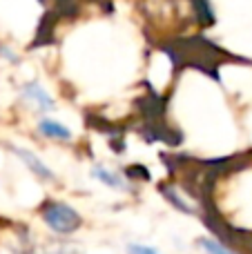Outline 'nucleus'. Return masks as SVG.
Returning <instances> with one entry per match:
<instances>
[{
	"label": "nucleus",
	"instance_id": "obj_1",
	"mask_svg": "<svg viewBox=\"0 0 252 254\" xmlns=\"http://www.w3.org/2000/svg\"><path fill=\"white\" fill-rule=\"evenodd\" d=\"M203 205L223 232L252 241V161L235 163L212 176Z\"/></svg>",
	"mask_w": 252,
	"mask_h": 254
},
{
	"label": "nucleus",
	"instance_id": "obj_11",
	"mask_svg": "<svg viewBox=\"0 0 252 254\" xmlns=\"http://www.w3.org/2000/svg\"><path fill=\"white\" fill-rule=\"evenodd\" d=\"M0 58H4V61L11 63V65L20 63V56H18V52H13L9 45H2V43H0Z\"/></svg>",
	"mask_w": 252,
	"mask_h": 254
},
{
	"label": "nucleus",
	"instance_id": "obj_9",
	"mask_svg": "<svg viewBox=\"0 0 252 254\" xmlns=\"http://www.w3.org/2000/svg\"><path fill=\"white\" fill-rule=\"evenodd\" d=\"M194 246L201 254H244V252L237 250V248H232L230 243L221 241L219 237H212V234H203V237H199L194 241Z\"/></svg>",
	"mask_w": 252,
	"mask_h": 254
},
{
	"label": "nucleus",
	"instance_id": "obj_6",
	"mask_svg": "<svg viewBox=\"0 0 252 254\" xmlns=\"http://www.w3.org/2000/svg\"><path fill=\"white\" fill-rule=\"evenodd\" d=\"M11 152L16 154L18 161H20L22 165H25L27 170H29L38 181H43V183H56V181H58L56 172H54L52 167H49L47 163H45L43 158H40L38 154L34 152V149L20 147V145H11Z\"/></svg>",
	"mask_w": 252,
	"mask_h": 254
},
{
	"label": "nucleus",
	"instance_id": "obj_4",
	"mask_svg": "<svg viewBox=\"0 0 252 254\" xmlns=\"http://www.w3.org/2000/svg\"><path fill=\"white\" fill-rule=\"evenodd\" d=\"M159 192L163 194V198L174 207L177 212H181L183 216H201L203 214V203H199L194 196L186 192L183 188H179L177 183H163L159 188Z\"/></svg>",
	"mask_w": 252,
	"mask_h": 254
},
{
	"label": "nucleus",
	"instance_id": "obj_2",
	"mask_svg": "<svg viewBox=\"0 0 252 254\" xmlns=\"http://www.w3.org/2000/svg\"><path fill=\"white\" fill-rule=\"evenodd\" d=\"M40 221L43 225L58 239H67L74 237L80 228H83V216L76 210L74 205L65 201H56V198H49L45 201V205L40 207Z\"/></svg>",
	"mask_w": 252,
	"mask_h": 254
},
{
	"label": "nucleus",
	"instance_id": "obj_5",
	"mask_svg": "<svg viewBox=\"0 0 252 254\" xmlns=\"http://www.w3.org/2000/svg\"><path fill=\"white\" fill-rule=\"evenodd\" d=\"M89 176H92L96 183H101L103 188L107 190H114V192H121V194H129L134 192V185L123 172L114 170V167L105 165V163H94L92 170H89Z\"/></svg>",
	"mask_w": 252,
	"mask_h": 254
},
{
	"label": "nucleus",
	"instance_id": "obj_10",
	"mask_svg": "<svg viewBox=\"0 0 252 254\" xmlns=\"http://www.w3.org/2000/svg\"><path fill=\"white\" fill-rule=\"evenodd\" d=\"M125 252L127 254H163L156 246H150V243H143V241H129L125 246Z\"/></svg>",
	"mask_w": 252,
	"mask_h": 254
},
{
	"label": "nucleus",
	"instance_id": "obj_7",
	"mask_svg": "<svg viewBox=\"0 0 252 254\" xmlns=\"http://www.w3.org/2000/svg\"><path fill=\"white\" fill-rule=\"evenodd\" d=\"M18 254H83L74 241L67 239H52V241H25V246L18 250Z\"/></svg>",
	"mask_w": 252,
	"mask_h": 254
},
{
	"label": "nucleus",
	"instance_id": "obj_3",
	"mask_svg": "<svg viewBox=\"0 0 252 254\" xmlns=\"http://www.w3.org/2000/svg\"><path fill=\"white\" fill-rule=\"evenodd\" d=\"M18 92H20V101L36 114L49 116L52 112H56V98L49 94V89L40 80H27L20 85Z\"/></svg>",
	"mask_w": 252,
	"mask_h": 254
},
{
	"label": "nucleus",
	"instance_id": "obj_8",
	"mask_svg": "<svg viewBox=\"0 0 252 254\" xmlns=\"http://www.w3.org/2000/svg\"><path fill=\"white\" fill-rule=\"evenodd\" d=\"M36 131L45 140H54V143H71L74 140V131L54 116H40L36 123Z\"/></svg>",
	"mask_w": 252,
	"mask_h": 254
}]
</instances>
